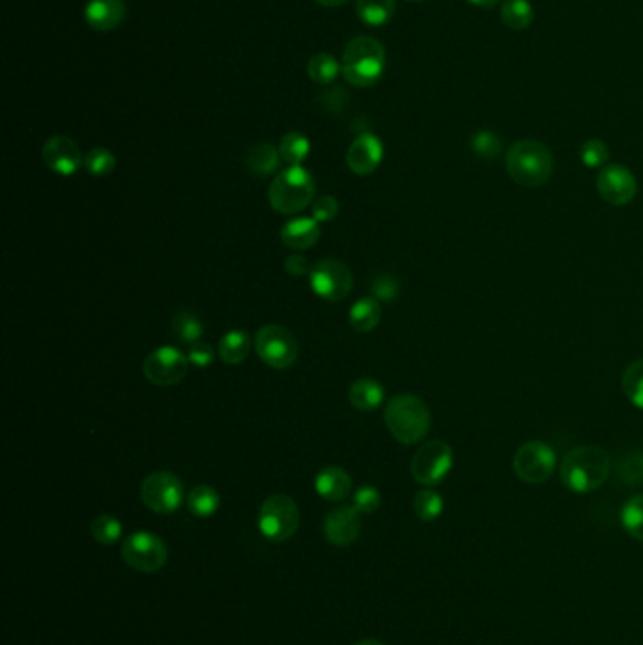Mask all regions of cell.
Here are the masks:
<instances>
[{
	"mask_svg": "<svg viewBox=\"0 0 643 645\" xmlns=\"http://www.w3.org/2000/svg\"><path fill=\"white\" fill-rule=\"evenodd\" d=\"M82 151L78 148V144L68 138V136H63V134H57V136H51L50 140L44 144L42 148V161L44 165L50 168L51 172L59 174V176H72L80 170V166L83 165Z\"/></svg>",
	"mask_w": 643,
	"mask_h": 645,
	"instance_id": "9a60e30c",
	"label": "cell"
},
{
	"mask_svg": "<svg viewBox=\"0 0 643 645\" xmlns=\"http://www.w3.org/2000/svg\"><path fill=\"white\" fill-rule=\"evenodd\" d=\"M315 182L312 174L302 166H289L280 172L268 189L270 206L280 214L302 212L314 202Z\"/></svg>",
	"mask_w": 643,
	"mask_h": 645,
	"instance_id": "5b68a950",
	"label": "cell"
},
{
	"mask_svg": "<svg viewBox=\"0 0 643 645\" xmlns=\"http://www.w3.org/2000/svg\"><path fill=\"white\" fill-rule=\"evenodd\" d=\"M468 4L472 6H478V8H495L498 4H502L504 0H466Z\"/></svg>",
	"mask_w": 643,
	"mask_h": 645,
	"instance_id": "ee69618b",
	"label": "cell"
},
{
	"mask_svg": "<svg viewBox=\"0 0 643 645\" xmlns=\"http://www.w3.org/2000/svg\"><path fill=\"white\" fill-rule=\"evenodd\" d=\"M315 491L327 502H342L349 497L353 481L344 468L327 466L315 476Z\"/></svg>",
	"mask_w": 643,
	"mask_h": 645,
	"instance_id": "d6986e66",
	"label": "cell"
},
{
	"mask_svg": "<svg viewBox=\"0 0 643 645\" xmlns=\"http://www.w3.org/2000/svg\"><path fill=\"white\" fill-rule=\"evenodd\" d=\"M387 68V55L380 40L372 36H355L342 57V76L355 87H374Z\"/></svg>",
	"mask_w": 643,
	"mask_h": 645,
	"instance_id": "277c9868",
	"label": "cell"
},
{
	"mask_svg": "<svg viewBox=\"0 0 643 645\" xmlns=\"http://www.w3.org/2000/svg\"><path fill=\"white\" fill-rule=\"evenodd\" d=\"M255 349L264 364L276 370H285L297 363L300 346L289 329L281 325H264L255 336Z\"/></svg>",
	"mask_w": 643,
	"mask_h": 645,
	"instance_id": "ba28073f",
	"label": "cell"
},
{
	"mask_svg": "<svg viewBox=\"0 0 643 645\" xmlns=\"http://www.w3.org/2000/svg\"><path fill=\"white\" fill-rule=\"evenodd\" d=\"M621 523L632 538L643 542V495L627 500L621 510Z\"/></svg>",
	"mask_w": 643,
	"mask_h": 645,
	"instance_id": "d6a6232c",
	"label": "cell"
},
{
	"mask_svg": "<svg viewBox=\"0 0 643 645\" xmlns=\"http://www.w3.org/2000/svg\"><path fill=\"white\" fill-rule=\"evenodd\" d=\"M342 74V65L330 53H317L308 61V76L319 85H329Z\"/></svg>",
	"mask_w": 643,
	"mask_h": 645,
	"instance_id": "f546056e",
	"label": "cell"
},
{
	"mask_svg": "<svg viewBox=\"0 0 643 645\" xmlns=\"http://www.w3.org/2000/svg\"><path fill=\"white\" fill-rule=\"evenodd\" d=\"M280 149L274 148L272 144H257L255 148L249 149L246 157V165L255 176H272L280 166Z\"/></svg>",
	"mask_w": 643,
	"mask_h": 645,
	"instance_id": "cb8c5ba5",
	"label": "cell"
},
{
	"mask_svg": "<svg viewBox=\"0 0 643 645\" xmlns=\"http://www.w3.org/2000/svg\"><path fill=\"white\" fill-rule=\"evenodd\" d=\"M172 332L174 336L187 346H193L200 342L204 334V325L198 315L189 312V310H178L172 315Z\"/></svg>",
	"mask_w": 643,
	"mask_h": 645,
	"instance_id": "83f0119b",
	"label": "cell"
},
{
	"mask_svg": "<svg viewBox=\"0 0 643 645\" xmlns=\"http://www.w3.org/2000/svg\"><path fill=\"white\" fill-rule=\"evenodd\" d=\"M310 140L302 133H287L280 142V155L289 166H302L310 155Z\"/></svg>",
	"mask_w": 643,
	"mask_h": 645,
	"instance_id": "f1b7e54d",
	"label": "cell"
},
{
	"mask_svg": "<svg viewBox=\"0 0 643 645\" xmlns=\"http://www.w3.org/2000/svg\"><path fill=\"white\" fill-rule=\"evenodd\" d=\"M312 212H314V219L317 223H327V221H332L336 219V215L340 212V206H338V200L334 197H319V199L314 200L312 204Z\"/></svg>",
	"mask_w": 643,
	"mask_h": 645,
	"instance_id": "60d3db41",
	"label": "cell"
},
{
	"mask_svg": "<svg viewBox=\"0 0 643 645\" xmlns=\"http://www.w3.org/2000/svg\"><path fill=\"white\" fill-rule=\"evenodd\" d=\"M383 161V144L376 134L361 133L347 149L346 163L357 176H370Z\"/></svg>",
	"mask_w": 643,
	"mask_h": 645,
	"instance_id": "2e32d148",
	"label": "cell"
},
{
	"mask_svg": "<svg viewBox=\"0 0 643 645\" xmlns=\"http://www.w3.org/2000/svg\"><path fill=\"white\" fill-rule=\"evenodd\" d=\"M372 293H374V298L378 300H383V302H391L398 297L400 293V285L396 282L393 276H378L374 282H372Z\"/></svg>",
	"mask_w": 643,
	"mask_h": 645,
	"instance_id": "ab89813d",
	"label": "cell"
},
{
	"mask_svg": "<svg viewBox=\"0 0 643 645\" xmlns=\"http://www.w3.org/2000/svg\"><path fill=\"white\" fill-rule=\"evenodd\" d=\"M187 506H189V512L193 513L195 517L208 519V517H212L219 510L221 497H219V493L215 491L214 487H210V485H198V487H195L189 493Z\"/></svg>",
	"mask_w": 643,
	"mask_h": 645,
	"instance_id": "4316f807",
	"label": "cell"
},
{
	"mask_svg": "<svg viewBox=\"0 0 643 645\" xmlns=\"http://www.w3.org/2000/svg\"><path fill=\"white\" fill-rule=\"evenodd\" d=\"M315 2H319L321 6H327V8H338V6L346 4L347 0H315Z\"/></svg>",
	"mask_w": 643,
	"mask_h": 645,
	"instance_id": "f6af8a7d",
	"label": "cell"
},
{
	"mask_svg": "<svg viewBox=\"0 0 643 645\" xmlns=\"http://www.w3.org/2000/svg\"><path fill=\"white\" fill-rule=\"evenodd\" d=\"M347 398L355 410L374 412L383 404L385 389L381 387L380 381L361 378V380L351 383V387L347 391Z\"/></svg>",
	"mask_w": 643,
	"mask_h": 645,
	"instance_id": "44dd1931",
	"label": "cell"
},
{
	"mask_svg": "<svg viewBox=\"0 0 643 645\" xmlns=\"http://www.w3.org/2000/svg\"><path fill=\"white\" fill-rule=\"evenodd\" d=\"M187 370H189V357H185L180 349L172 346L155 349L144 361V376L153 385H159V387H170L180 383L185 378Z\"/></svg>",
	"mask_w": 643,
	"mask_h": 645,
	"instance_id": "4fadbf2b",
	"label": "cell"
},
{
	"mask_svg": "<svg viewBox=\"0 0 643 645\" xmlns=\"http://www.w3.org/2000/svg\"><path fill=\"white\" fill-rule=\"evenodd\" d=\"M621 381L628 400L643 410V359L627 366Z\"/></svg>",
	"mask_w": 643,
	"mask_h": 645,
	"instance_id": "836d02e7",
	"label": "cell"
},
{
	"mask_svg": "<svg viewBox=\"0 0 643 645\" xmlns=\"http://www.w3.org/2000/svg\"><path fill=\"white\" fill-rule=\"evenodd\" d=\"M470 149L483 161H495L502 153V140L493 131H478L470 140Z\"/></svg>",
	"mask_w": 643,
	"mask_h": 645,
	"instance_id": "d590c367",
	"label": "cell"
},
{
	"mask_svg": "<svg viewBox=\"0 0 643 645\" xmlns=\"http://www.w3.org/2000/svg\"><path fill=\"white\" fill-rule=\"evenodd\" d=\"M83 166L91 176H108L116 170V155L106 148L91 149L83 159Z\"/></svg>",
	"mask_w": 643,
	"mask_h": 645,
	"instance_id": "e575fe53",
	"label": "cell"
},
{
	"mask_svg": "<svg viewBox=\"0 0 643 645\" xmlns=\"http://www.w3.org/2000/svg\"><path fill=\"white\" fill-rule=\"evenodd\" d=\"M453 468V449L442 440H432L417 449L412 459L413 480L434 487L446 480Z\"/></svg>",
	"mask_w": 643,
	"mask_h": 645,
	"instance_id": "30bf717a",
	"label": "cell"
},
{
	"mask_svg": "<svg viewBox=\"0 0 643 645\" xmlns=\"http://www.w3.org/2000/svg\"><path fill=\"white\" fill-rule=\"evenodd\" d=\"M283 268L293 276V278H302V276H306V274H310L312 272V268H310V263H308V259L306 257H302V255H289L285 261H283Z\"/></svg>",
	"mask_w": 643,
	"mask_h": 645,
	"instance_id": "7bdbcfd3",
	"label": "cell"
},
{
	"mask_svg": "<svg viewBox=\"0 0 643 645\" xmlns=\"http://www.w3.org/2000/svg\"><path fill=\"white\" fill-rule=\"evenodd\" d=\"M310 285L317 297L340 302L353 289V274L338 259H323L310 272Z\"/></svg>",
	"mask_w": 643,
	"mask_h": 645,
	"instance_id": "7c38bea8",
	"label": "cell"
},
{
	"mask_svg": "<svg viewBox=\"0 0 643 645\" xmlns=\"http://www.w3.org/2000/svg\"><path fill=\"white\" fill-rule=\"evenodd\" d=\"M381 308L378 298L366 297L357 300L349 310V325L357 332L374 331L380 325Z\"/></svg>",
	"mask_w": 643,
	"mask_h": 645,
	"instance_id": "7402d4cb",
	"label": "cell"
},
{
	"mask_svg": "<svg viewBox=\"0 0 643 645\" xmlns=\"http://www.w3.org/2000/svg\"><path fill=\"white\" fill-rule=\"evenodd\" d=\"M259 530L270 542H285L295 536L300 525L297 502L287 495L266 498L257 519Z\"/></svg>",
	"mask_w": 643,
	"mask_h": 645,
	"instance_id": "8992f818",
	"label": "cell"
},
{
	"mask_svg": "<svg viewBox=\"0 0 643 645\" xmlns=\"http://www.w3.org/2000/svg\"><path fill=\"white\" fill-rule=\"evenodd\" d=\"M534 17V6L528 0H504L500 6V19L510 31H525Z\"/></svg>",
	"mask_w": 643,
	"mask_h": 645,
	"instance_id": "603a6c76",
	"label": "cell"
},
{
	"mask_svg": "<svg viewBox=\"0 0 643 645\" xmlns=\"http://www.w3.org/2000/svg\"><path fill=\"white\" fill-rule=\"evenodd\" d=\"M127 16V6L123 0H89L85 4L83 17L87 25L99 33L114 31Z\"/></svg>",
	"mask_w": 643,
	"mask_h": 645,
	"instance_id": "ac0fdd59",
	"label": "cell"
},
{
	"mask_svg": "<svg viewBox=\"0 0 643 645\" xmlns=\"http://www.w3.org/2000/svg\"><path fill=\"white\" fill-rule=\"evenodd\" d=\"M121 534H123L121 521L110 513H100L91 523V536L95 538V542H99L100 546H114L119 542Z\"/></svg>",
	"mask_w": 643,
	"mask_h": 645,
	"instance_id": "4dcf8cb0",
	"label": "cell"
},
{
	"mask_svg": "<svg viewBox=\"0 0 643 645\" xmlns=\"http://www.w3.org/2000/svg\"><path fill=\"white\" fill-rule=\"evenodd\" d=\"M413 512L425 523L436 521L444 512V498L432 489H423L413 497Z\"/></svg>",
	"mask_w": 643,
	"mask_h": 645,
	"instance_id": "1f68e13d",
	"label": "cell"
},
{
	"mask_svg": "<svg viewBox=\"0 0 643 645\" xmlns=\"http://www.w3.org/2000/svg\"><path fill=\"white\" fill-rule=\"evenodd\" d=\"M408 2H425V0H408Z\"/></svg>",
	"mask_w": 643,
	"mask_h": 645,
	"instance_id": "7dc6e473",
	"label": "cell"
},
{
	"mask_svg": "<svg viewBox=\"0 0 643 645\" xmlns=\"http://www.w3.org/2000/svg\"><path fill=\"white\" fill-rule=\"evenodd\" d=\"M506 170L513 182L521 187H542L553 176L555 157L544 142L525 138L508 149Z\"/></svg>",
	"mask_w": 643,
	"mask_h": 645,
	"instance_id": "7a4b0ae2",
	"label": "cell"
},
{
	"mask_svg": "<svg viewBox=\"0 0 643 645\" xmlns=\"http://www.w3.org/2000/svg\"><path fill=\"white\" fill-rule=\"evenodd\" d=\"M142 502L151 512L170 515L176 512L183 502V483L172 472H153L142 483L140 489Z\"/></svg>",
	"mask_w": 643,
	"mask_h": 645,
	"instance_id": "8fae6325",
	"label": "cell"
},
{
	"mask_svg": "<svg viewBox=\"0 0 643 645\" xmlns=\"http://www.w3.org/2000/svg\"><path fill=\"white\" fill-rule=\"evenodd\" d=\"M355 645H385L381 644V642H378V640H361V642H357Z\"/></svg>",
	"mask_w": 643,
	"mask_h": 645,
	"instance_id": "bcb514c9",
	"label": "cell"
},
{
	"mask_svg": "<svg viewBox=\"0 0 643 645\" xmlns=\"http://www.w3.org/2000/svg\"><path fill=\"white\" fill-rule=\"evenodd\" d=\"M610 470V457L602 447H576L562 459L561 480L572 493L587 495L606 483Z\"/></svg>",
	"mask_w": 643,
	"mask_h": 645,
	"instance_id": "6da1fadb",
	"label": "cell"
},
{
	"mask_svg": "<svg viewBox=\"0 0 643 645\" xmlns=\"http://www.w3.org/2000/svg\"><path fill=\"white\" fill-rule=\"evenodd\" d=\"M579 157L583 161V165L587 168H604L608 165L610 161V148L598 140V138H593V140H587L581 149H579Z\"/></svg>",
	"mask_w": 643,
	"mask_h": 645,
	"instance_id": "8d00e7d4",
	"label": "cell"
},
{
	"mask_svg": "<svg viewBox=\"0 0 643 645\" xmlns=\"http://www.w3.org/2000/svg\"><path fill=\"white\" fill-rule=\"evenodd\" d=\"M619 478L628 485H643V453L632 451L621 459Z\"/></svg>",
	"mask_w": 643,
	"mask_h": 645,
	"instance_id": "74e56055",
	"label": "cell"
},
{
	"mask_svg": "<svg viewBox=\"0 0 643 645\" xmlns=\"http://www.w3.org/2000/svg\"><path fill=\"white\" fill-rule=\"evenodd\" d=\"M381 506L380 491L374 485H361L355 491L353 497V508L359 513H374L378 512Z\"/></svg>",
	"mask_w": 643,
	"mask_h": 645,
	"instance_id": "f35d334b",
	"label": "cell"
},
{
	"mask_svg": "<svg viewBox=\"0 0 643 645\" xmlns=\"http://www.w3.org/2000/svg\"><path fill=\"white\" fill-rule=\"evenodd\" d=\"M251 349V336L246 331L227 332L219 342V357L227 364H240L246 361Z\"/></svg>",
	"mask_w": 643,
	"mask_h": 645,
	"instance_id": "484cf974",
	"label": "cell"
},
{
	"mask_svg": "<svg viewBox=\"0 0 643 645\" xmlns=\"http://www.w3.org/2000/svg\"><path fill=\"white\" fill-rule=\"evenodd\" d=\"M189 363L195 364L198 368H206L214 363V348L206 342H197L189 349Z\"/></svg>",
	"mask_w": 643,
	"mask_h": 645,
	"instance_id": "b9f144b4",
	"label": "cell"
},
{
	"mask_svg": "<svg viewBox=\"0 0 643 645\" xmlns=\"http://www.w3.org/2000/svg\"><path fill=\"white\" fill-rule=\"evenodd\" d=\"M557 466V453L540 440H532L519 447L513 455V470L519 480L538 485L549 480Z\"/></svg>",
	"mask_w": 643,
	"mask_h": 645,
	"instance_id": "9c48e42d",
	"label": "cell"
},
{
	"mask_svg": "<svg viewBox=\"0 0 643 645\" xmlns=\"http://www.w3.org/2000/svg\"><path fill=\"white\" fill-rule=\"evenodd\" d=\"M321 236L319 223L314 217H298L293 221H287L281 227V242L289 249H310Z\"/></svg>",
	"mask_w": 643,
	"mask_h": 645,
	"instance_id": "ffe728a7",
	"label": "cell"
},
{
	"mask_svg": "<svg viewBox=\"0 0 643 645\" xmlns=\"http://www.w3.org/2000/svg\"><path fill=\"white\" fill-rule=\"evenodd\" d=\"M596 189L611 206H627L636 199L638 182L627 166L606 165L596 176Z\"/></svg>",
	"mask_w": 643,
	"mask_h": 645,
	"instance_id": "5bb4252c",
	"label": "cell"
},
{
	"mask_svg": "<svg viewBox=\"0 0 643 645\" xmlns=\"http://www.w3.org/2000/svg\"><path fill=\"white\" fill-rule=\"evenodd\" d=\"M396 0H357V16L368 27H383L395 16Z\"/></svg>",
	"mask_w": 643,
	"mask_h": 645,
	"instance_id": "d4e9b609",
	"label": "cell"
},
{
	"mask_svg": "<svg viewBox=\"0 0 643 645\" xmlns=\"http://www.w3.org/2000/svg\"><path fill=\"white\" fill-rule=\"evenodd\" d=\"M323 530L332 546H351L361 534V513L353 506H340L325 517Z\"/></svg>",
	"mask_w": 643,
	"mask_h": 645,
	"instance_id": "e0dca14e",
	"label": "cell"
},
{
	"mask_svg": "<svg viewBox=\"0 0 643 645\" xmlns=\"http://www.w3.org/2000/svg\"><path fill=\"white\" fill-rule=\"evenodd\" d=\"M121 557L132 570L155 574L168 563V547L161 536L148 530H138L123 542Z\"/></svg>",
	"mask_w": 643,
	"mask_h": 645,
	"instance_id": "52a82bcc",
	"label": "cell"
},
{
	"mask_svg": "<svg viewBox=\"0 0 643 645\" xmlns=\"http://www.w3.org/2000/svg\"><path fill=\"white\" fill-rule=\"evenodd\" d=\"M385 425L404 446L419 444L430 430V410L423 398L410 393L396 395L385 406Z\"/></svg>",
	"mask_w": 643,
	"mask_h": 645,
	"instance_id": "3957f363",
	"label": "cell"
}]
</instances>
